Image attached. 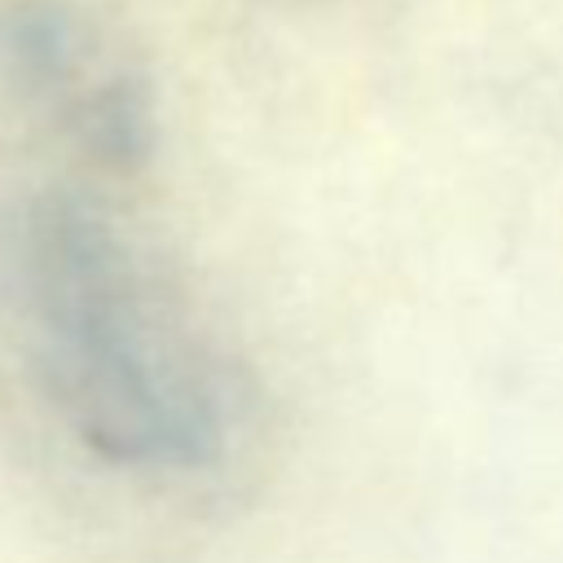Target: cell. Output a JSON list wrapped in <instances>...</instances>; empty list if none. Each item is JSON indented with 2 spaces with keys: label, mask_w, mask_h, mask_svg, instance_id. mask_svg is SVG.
Instances as JSON below:
<instances>
[{
  "label": "cell",
  "mask_w": 563,
  "mask_h": 563,
  "mask_svg": "<svg viewBox=\"0 0 563 563\" xmlns=\"http://www.w3.org/2000/svg\"><path fill=\"white\" fill-rule=\"evenodd\" d=\"M18 277L44 387L88 453L128 471H194L216 457L220 396L97 216L40 207Z\"/></svg>",
  "instance_id": "obj_1"
}]
</instances>
